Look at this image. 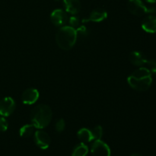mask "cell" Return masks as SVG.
Segmentation results:
<instances>
[{
  "label": "cell",
  "instance_id": "cell-12",
  "mask_svg": "<svg viewBox=\"0 0 156 156\" xmlns=\"http://www.w3.org/2000/svg\"><path fill=\"white\" fill-rule=\"evenodd\" d=\"M142 27L145 31L148 33H155L156 32V17L148 16L142 22Z\"/></svg>",
  "mask_w": 156,
  "mask_h": 156
},
{
  "label": "cell",
  "instance_id": "cell-19",
  "mask_svg": "<svg viewBox=\"0 0 156 156\" xmlns=\"http://www.w3.org/2000/svg\"><path fill=\"white\" fill-rule=\"evenodd\" d=\"M146 68H147L151 73H156V60L155 59H151V60H148L146 62L145 65Z\"/></svg>",
  "mask_w": 156,
  "mask_h": 156
},
{
  "label": "cell",
  "instance_id": "cell-24",
  "mask_svg": "<svg viewBox=\"0 0 156 156\" xmlns=\"http://www.w3.org/2000/svg\"><path fill=\"white\" fill-rule=\"evenodd\" d=\"M131 156H143V155H141L140 154H138V153H135V154H133V155H132Z\"/></svg>",
  "mask_w": 156,
  "mask_h": 156
},
{
  "label": "cell",
  "instance_id": "cell-25",
  "mask_svg": "<svg viewBox=\"0 0 156 156\" xmlns=\"http://www.w3.org/2000/svg\"><path fill=\"white\" fill-rule=\"evenodd\" d=\"M56 1H59V0H56Z\"/></svg>",
  "mask_w": 156,
  "mask_h": 156
},
{
  "label": "cell",
  "instance_id": "cell-3",
  "mask_svg": "<svg viewBox=\"0 0 156 156\" xmlns=\"http://www.w3.org/2000/svg\"><path fill=\"white\" fill-rule=\"evenodd\" d=\"M77 40L76 28L71 26H64L58 30L56 35V41L59 48L69 50L73 47Z\"/></svg>",
  "mask_w": 156,
  "mask_h": 156
},
{
  "label": "cell",
  "instance_id": "cell-15",
  "mask_svg": "<svg viewBox=\"0 0 156 156\" xmlns=\"http://www.w3.org/2000/svg\"><path fill=\"white\" fill-rule=\"evenodd\" d=\"M34 126L33 124H26L23 126L20 129L19 134L21 137H24V138H27L32 136L34 131Z\"/></svg>",
  "mask_w": 156,
  "mask_h": 156
},
{
  "label": "cell",
  "instance_id": "cell-8",
  "mask_svg": "<svg viewBox=\"0 0 156 156\" xmlns=\"http://www.w3.org/2000/svg\"><path fill=\"white\" fill-rule=\"evenodd\" d=\"M68 20L66 13L62 9H56L50 15V21L56 27H61L66 23Z\"/></svg>",
  "mask_w": 156,
  "mask_h": 156
},
{
  "label": "cell",
  "instance_id": "cell-5",
  "mask_svg": "<svg viewBox=\"0 0 156 156\" xmlns=\"http://www.w3.org/2000/svg\"><path fill=\"white\" fill-rule=\"evenodd\" d=\"M91 152L93 156H111L109 146L101 140L94 141L91 146Z\"/></svg>",
  "mask_w": 156,
  "mask_h": 156
},
{
  "label": "cell",
  "instance_id": "cell-1",
  "mask_svg": "<svg viewBox=\"0 0 156 156\" xmlns=\"http://www.w3.org/2000/svg\"><path fill=\"white\" fill-rule=\"evenodd\" d=\"M128 84L133 89L145 91L149 88L152 82L151 72L146 67H140L134 71L127 79Z\"/></svg>",
  "mask_w": 156,
  "mask_h": 156
},
{
  "label": "cell",
  "instance_id": "cell-11",
  "mask_svg": "<svg viewBox=\"0 0 156 156\" xmlns=\"http://www.w3.org/2000/svg\"><path fill=\"white\" fill-rule=\"evenodd\" d=\"M66 12L71 15H76L80 12L81 3L79 0H63Z\"/></svg>",
  "mask_w": 156,
  "mask_h": 156
},
{
  "label": "cell",
  "instance_id": "cell-16",
  "mask_svg": "<svg viewBox=\"0 0 156 156\" xmlns=\"http://www.w3.org/2000/svg\"><path fill=\"white\" fill-rule=\"evenodd\" d=\"M88 153V148L86 145L82 143L75 147L73 152V156H86Z\"/></svg>",
  "mask_w": 156,
  "mask_h": 156
},
{
  "label": "cell",
  "instance_id": "cell-20",
  "mask_svg": "<svg viewBox=\"0 0 156 156\" xmlns=\"http://www.w3.org/2000/svg\"><path fill=\"white\" fill-rule=\"evenodd\" d=\"M65 126L66 123L63 119H59V120H58L56 121V124H55V129H56V130L58 133H61L65 129Z\"/></svg>",
  "mask_w": 156,
  "mask_h": 156
},
{
  "label": "cell",
  "instance_id": "cell-17",
  "mask_svg": "<svg viewBox=\"0 0 156 156\" xmlns=\"http://www.w3.org/2000/svg\"><path fill=\"white\" fill-rule=\"evenodd\" d=\"M91 135H92L93 140H99L102 137L103 135V129L101 126H97L93 128L91 130Z\"/></svg>",
  "mask_w": 156,
  "mask_h": 156
},
{
  "label": "cell",
  "instance_id": "cell-13",
  "mask_svg": "<svg viewBox=\"0 0 156 156\" xmlns=\"http://www.w3.org/2000/svg\"><path fill=\"white\" fill-rule=\"evenodd\" d=\"M129 61L131 62V63L133 64V65L136 66H144L146 62L147 61L146 56L141 53V52L139 51H133L129 54Z\"/></svg>",
  "mask_w": 156,
  "mask_h": 156
},
{
  "label": "cell",
  "instance_id": "cell-7",
  "mask_svg": "<svg viewBox=\"0 0 156 156\" xmlns=\"http://www.w3.org/2000/svg\"><path fill=\"white\" fill-rule=\"evenodd\" d=\"M34 141L37 146L41 149H47L50 146V137L45 131H43L41 129L37 130L34 133Z\"/></svg>",
  "mask_w": 156,
  "mask_h": 156
},
{
  "label": "cell",
  "instance_id": "cell-18",
  "mask_svg": "<svg viewBox=\"0 0 156 156\" xmlns=\"http://www.w3.org/2000/svg\"><path fill=\"white\" fill-rule=\"evenodd\" d=\"M76 34H77V37H86L88 34V30L85 26L82 25L79 26V27L76 29Z\"/></svg>",
  "mask_w": 156,
  "mask_h": 156
},
{
  "label": "cell",
  "instance_id": "cell-4",
  "mask_svg": "<svg viewBox=\"0 0 156 156\" xmlns=\"http://www.w3.org/2000/svg\"><path fill=\"white\" fill-rule=\"evenodd\" d=\"M127 8L130 13L136 16H142L146 14L154 13L156 12L155 8H148L141 0H129Z\"/></svg>",
  "mask_w": 156,
  "mask_h": 156
},
{
  "label": "cell",
  "instance_id": "cell-9",
  "mask_svg": "<svg viewBox=\"0 0 156 156\" xmlns=\"http://www.w3.org/2000/svg\"><path fill=\"white\" fill-rule=\"evenodd\" d=\"M39 98V91L35 88H28L23 92L21 101L23 104L27 105H34Z\"/></svg>",
  "mask_w": 156,
  "mask_h": 156
},
{
  "label": "cell",
  "instance_id": "cell-2",
  "mask_svg": "<svg viewBox=\"0 0 156 156\" xmlns=\"http://www.w3.org/2000/svg\"><path fill=\"white\" fill-rule=\"evenodd\" d=\"M53 113L48 105H39L34 108L30 112V120L35 128L42 129L51 122Z\"/></svg>",
  "mask_w": 156,
  "mask_h": 156
},
{
  "label": "cell",
  "instance_id": "cell-21",
  "mask_svg": "<svg viewBox=\"0 0 156 156\" xmlns=\"http://www.w3.org/2000/svg\"><path fill=\"white\" fill-rule=\"evenodd\" d=\"M69 23L70 26L73 28H76V27H79V24H80V20L78 17L76 16H72L70 17L69 19Z\"/></svg>",
  "mask_w": 156,
  "mask_h": 156
},
{
  "label": "cell",
  "instance_id": "cell-6",
  "mask_svg": "<svg viewBox=\"0 0 156 156\" xmlns=\"http://www.w3.org/2000/svg\"><path fill=\"white\" fill-rule=\"evenodd\" d=\"M15 108V102L13 98L6 97L0 101V115L2 117H9L14 112Z\"/></svg>",
  "mask_w": 156,
  "mask_h": 156
},
{
  "label": "cell",
  "instance_id": "cell-22",
  "mask_svg": "<svg viewBox=\"0 0 156 156\" xmlns=\"http://www.w3.org/2000/svg\"><path fill=\"white\" fill-rule=\"evenodd\" d=\"M8 126V122L4 117H0V131L1 132H5V131L7 130Z\"/></svg>",
  "mask_w": 156,
  "mask_h": 156
},
{
  "label": "cell",
  "instance_id": "cell-14",
  "mask_svg": "<svg viewBox=\"0 0 156 156\" xmlns=\"http://www.w3.org/2000/svg\"><path fill=\"white\" fill-rule=\"evenodd\" d=\"M77 136L79 140L83 143H89V142L93 140V137L92 135H91V130L86 129V128H82L81 129H79L77 133Z\"/></svg>",
  "mask_w": 156,
  "mask_h": 156
},
{
  "label": "cell",
  "instance_id": "cell-10",
  "mask_svg": "<svg viewBox=\"0 0 156 156\" xmlns=\"http://www.w3.org/2000/svg\"><path fill=\"white\" fill-rule=\"evenodd\" d=\"M108 17V12L102 9H96L93 10L90 14L88 18L82 19V23H86L88 21H93V22H101L106 19Z\"/></svg>",
  "mask_w": 156,
  "mask_h": 156
},
{
  "label": "cell",
  "instance_id": "cell-23",
  "mask_svg": "<svg viewBox=\"0 0 156 156\" xmlns=\"http://www.w3.org/2000/svg\"><path fill=\"white\" fill-rule=\"evenodd\" d=\"M146 2H147L149 3H155L156 2V0H145Z\"/></svg>",
  "mask_w": 156,
  "mask_h": 156
}]
</instances>
